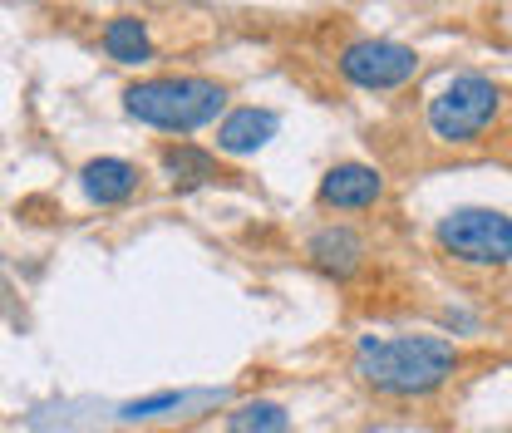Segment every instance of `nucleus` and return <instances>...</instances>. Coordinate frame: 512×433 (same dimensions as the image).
<instances>
[{"instance_id": "1", "label": "nucleus", "mask_w": 512, "mask_h": 433, "mask_svg": "<svg viewBox=\"0 0 512 433\" xmlns=\"http://www.w3.org/2000/svg\"><path fill=\"white\" fill-rule=\"evenodd\" d=\"M468 355L448 335L399 330V335H360L350 350L355 384L380 404H429L463 374Z\"/></svg>"}, {"instance_id": "2", "label": "nucleus", "mask_w": 512, "mask_h": 433, "mask_svg": "<svg viewBox=\"0 0 512 433\" xmlns=\"http://www.w3.org/2000/svg\"><path fill=\"white\" fill-rule=\"evenodd\" d=\"M424 133L448 153L512 148V84L463 69L424 99Z\"/></svg>"}, {"instance_id": "3", "label": "nucleus", "mask_w": 512, "mask_h": 433, "mask_svg": "<svg viewBox=\"0 0 512 433\" xmlns=\"http://www.w3.org/2000/svg\"><path fill=\"white\" fill-rule=\"evenodd\" d=\"M232 99H237L232 79L197 74V69L138 74L119 89V109L128 124L168 133V138H192L202 128H217V119L232 109Z\"/></svg>"}, {"instance_id": "4", "label": "nucleus", "mask_w": 512, "mask_h": 433, "mask_svg": "<svg viewBox=\"0 0 512 433\" xmlns=\"http://www.w3.org/2000/svg\"><path fill=\"white\" fill-rule=\"evenodd\" d=\"M434 256H444L458 271L498 276L512 266V212L503 207H453L429 232Z\"/></svg>"}, {"instance_id": "5", "label": "nucleus", "mask_w": 512, "mask_h": 433, "mask_svg": "<svg viewBox=\"0 0 512 433\" xmlns=\"http://www.w3.org/2000/svg\"><path fill=\"white\" fill-rule=\"evenodd\" d=\"M330 69L340 74V84H350L360 94H394L419 79L424 55L389 35H345L330 50Z\"/></svg>"}, {"instance_id": "6", "label": "nucleus", "mask_w": 512, "mask_h": 433, "mask_svg": "<svg viewBox=\"0 0 512 433\" xmlns=\"http://www.w3.org/2000/svg\"><path fill=\"white\" fill-rule=\"evenodd\" d=\"M153 178H163V187L178 197L212 192V187H247V173L237 163H227L212 143H197V138H158Z\"/></svg>"}, {"instance_id": "7", "label": "nucleus", "mask_w": 512, "mask_h": 433, "mask_svg": "<svg viewBox=\"0 0 512 433\" xmlns=\"http://www.w3.org/2000/svg\"><path fill=\"white\" fill-rule=\"evenodd\" d=\"M301 261L325 276L330 286H350L365 276V266L375 261V247H370V232L360 222H345V217H325L316 222L306 237H301Z\"/></svg>"}, {"instance_id": "8", "label": "nucleus", "mask_w": 512, "mask_h": 433, "mask_svg": "<svg viewBox=\"0 0 512 433\" xmlns=\"http://www.w3.org/2000/svg\"><path fill=\"white\" fill-rule=\"evenodd\" d=\"M389 202V173L380 163H365V158H335L316 183V212L320 217H365V212H380Z\"/></svg>"}, {"instance_id": "9", "label": "nucleus", "mask_w": 512, "mask_h": 433, "mask_svg": "<svg viewBox=\"0 0 512 433\" xmlns=\"http://www.w3.org/2000/svg\"><path fill=\"white\" fill-rule=\"evenodd\" d=\"M74 183H79V192H84V202H89V207L109 212V207H128V202L148 187V168H143V163H133V158L99 153V158L79 163Z\"/></svg>"}, {"instance_id": "10", "label": "nucleus", "mask_w": 512, "mask_h": 433, "mask_svg": "<svg viewBox=\"0 0 512 433\" xmlns=\"http://www.w3.org/2000/svg\"><path fill=\"white\" fill-rule=\"evenodd\" d=\"M276 133H281V114L271 104H232L212 128V148L227 163H242V158H256L261 148H271Z\"/></svg>"}, {"instance_id": "11", "label": "nucleus", "mask_w": 512, "mask_h": 433, "mask_svg": "<svg viewBox=\"0 0 512 433\" xmlns=\"http://www.w3.org/2000/svg\"><path fill=\"white\" fill-rule=\"evenodd\" d=\"M99 50H104V60L119 64V69H148L163 55V45L153 35V20H143L133 10H119V15H109L99 25Z\"/></svg>"}, {"instance_id": "12", "label": "nucleus", "mask_w": 512, "mask_h": 433, "mask_svg": "<svg viewBox=\"0 0 512 433\" xmlns=\"http://www.w3.org/2000/svg\"><path fill=\"white\" fill-rule=\"evenodd\" d=\"M222 433H296V419L276 394H247V399L227 404Z\"/></svg>"}, {"instance_id": "13", "label": "nucleus", "mask_w": 512, "mask_h": 433, "mask_svg": "<svg viewBox=\"0 0 512 433\" xmlns=\"http://www.w3.org/2000/svg\"><path fill=\"white\" fill-rule=\"evenodd\" d=\"M217 399L222 394H188V389L143 394V399L119 404V424H168V419H183V409H192V404H217Z\"/></svg>"}]
</instances>
